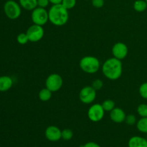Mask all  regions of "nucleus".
I'll return each instance as SVG.
<instances>
[{"label": "nucleus", "mask_w": 147, "mask_h": 147, "mask_svg": "<svg viewBox=\"0 0 147 147\" xmlns=\"http://www.w3.org/2000/svg\"><path fill=\"white\" fill-rule=\"evenodd\" d=\"M80 147H100V146L95 142H88L86 144L82 145Z\"/></svg>", "instance_id": "nucleus-29"}, {"label": "nucleus", "mask_w": 147, "mask_h": 147, "mask_svg": "<svg viewBox=\"0 0 147 147\" xmlns=\"http://www.w3.org/2000/svg\"><path fill=\"white\" fill-rule=\"evenodd\" d=\"M13 86V80L7 76H0V92H6Z\"/></svg>", "instance_id": "nucleus-14"}, {"label": "nucleus", "mask_w": 147, "mask_h": 147, "mask_svg": "<svg viewBox=\"0 0 147 147\" xmlns=\"http://www.w3.org/2000/svg\"><path fill=\"white\" fill-rule=\"evenodd\" d=\"M63 85V78L57 73H53L50 75L47 78L45 81V86L51 92H56L58 91Z\"/></svg>", "instance_id": "nucleus-7"}, {"label": "nucleus", "mask_w": 147, "mask_h": 147, "mask_svg": "<svg viewBox=\"0 0 147 147\" xmlns=\"http://www.w3.org/2000/svg\"><path fill=\"white\" fill-rule=\"evenodd\" d=\"M126 115L124 111L121 108L115 107L110 112V118L112 121L117 123H121L125 121Z\"/></svg>", "instance_id": "nucleus-12"}, {"label": "nucleus", "mask_w": 147, "mask_h": 147, "mask_svg": "<svg viewBox=\"0 0 147 147\" xmlns=\"http://www.w3.org/2000/svg\"><path fill=\"white\" fill-rule=\"evenodd\" d=\"M129 147H147V139L139 136H132L128 142Z\"/></svg>", "instance_id": "nucleus-13"}, {"label": "nucleus", "mask_w": 147, "mask_h": 147, "mask_svg": "<svg viewBox=\"0 0 147 147\" xmlns=\"http://www.w3.org/2000/svg\"><path fill=\"white\" fill-rule=\"evenodd\" d=\"M52 93L53 92L50 91L48 88H42L39 93V98H40V100L43 102L48 101L49 100H50V98H52Z\"/></svg>", "instance_id": "nucleus-16"}, {"label": "nucleus", "mask_w": 147, "mask_h": 147, "mask_svg": "<svg viewBox=\"0 0 147 147\" xmlns=\"http://www.w3.org/2000/svg\"><path fill=\"white\" fill-rule=\"evenodd\" d=\"M92 87L97 91V90H100L103 86V83L100 79H96L92 83Z\"/></svg>", "instance_id": "nucleus-26"}, {"label": "nucleus", "mask_w": 147, "mask_h": 147, "mask_svg": "<svg viewBox=\"0 0 147 147\" xmlns=\"http://www.w3.org/2000/svg\"><path fill=\"white\" fill-rule=\"evenodd\" d=\"M73 132L70 129H65L64 130L62 131L61 137L63 140L65 141H69L73 138Z\"/></svg>", "instance_id": "nucleus-20"}, {"label": "nucleus", "mask_w": 147, "mask_h": 147, "mask_svg": "<svg viewBox=\"0 0 147 147\" xmlns=\"http://www.w3.org/2000/svg\"><path fill=\"white\" fill-rule=\"evenodd\" d=\"M49 1H50V2L53 5V4H61L63 0H49Z\"/></svg>", "instance_id": "nucleus-30"}, {"label": "nucleus", "mask_w": 147, "mask_h": 147, "mask_svg": "<svg viewBox=\"0 0 147 147\" xmlns=\"http://www.w3.org/2000/svg\"><path fill=\"white\" fill-rule=\"evenodd\" d=\"M125 121L127 123L128 125H130V126H132V125H134L135 123L137 122V120H136V117L133 114H129L127 115L126 117V119H125Z\"/></svg>", "instance_id": "nucleus-25"}, {"label": "nucleus", "mask_w": 147, "mask_h": 147, "mask_svg": "<svg viewBox=\"0 0 147 147\" xmlns=\"http://www.w3.org/2000/svg\"><path fill=\"white\" fill-rule=\"evenodd\" d=\"M79 65L81 70L88 74L97 73L100 67V61L94 56H85L80 60Z\"/></svg>", "instance_id": "nucleus-3"}, {"label": "nucleus", "mask_w": 147, "mask_h": 147, "mask_svg": "<svg viewBox=\"0 0 147 147\" xmlns=\"http://www.w3.org/2000/svg\"><path fill=\"white\" fill-rule=\"evenodd\" d=\"M50 3L49 0H37V7L46 8Z\"/></svg>", "instance_id": "nucleus-28"}, {"label": "nucleus", "mask_w": 147, "mask_h": 147, "mask_svg": "<svg viewBox=\"0 0 147 147\" xmlns=\"http://www.w3.org/2000/svg\"><path fill=\"white\" fill-rule=\"evenodd\" d=\"M111 51L113 57L121 60L127 56L129 49L125 43L117 42L113 46Z\"/></svg>", "instance_id": "nucleus-10"}, {"label": "nucleus", "mask_w": 147, "mask_h": 147, "mask_svg": "<svg viewBox=\"0 0 147 147\" xmlns=\"http://www.w3.org/2000/svg\"><path fill=\"white\" fill-rule=\"evenodd\" d=\"M31 19L33 24L43 26L49 21L48 11L45 8L37 7L32 11Z\"/></svg>", "instance_id": "nucleus-5"}, {"label": "nucleus", "mask_w": 147, "mask_h": 147, "mask_svg": "<svg viewBox=\"0 0 147 147\" xmlns=\"http://www.w3.org/2000/svg\"><path fill=\"white\" fill-rule=\"evenodd\" d=\"M136 128L142 133L147 134V117H141L136 122Z\"/></svg>", "instance_id": "nucleus-18"}, {"label": "nucleus", "mask_w": 147, "mask_h": 147, "mask_svg": "<svg viewBox=\"0 0 147 147\" xmlns=\"http://www.w3.org/2000/svg\"><path fill=\"white\" fill-rule=\"evenodd\" d=\"M49 21L55 26H63L68 22V10L62 4H53L48 11Z\"/></svg>", "instance_id": "nucleus-2"}, {"label": "nucleus", "mask_w": 147, "mask_h": 147, "mask_svg": "<svg viewBox=\"0 0 147 147\" xmlns=\"http://www.w3.org/2000/svg\"><path fill=\"white\" fill-rule=\"evenodd\" d=\"M4 11L9 19L16 20L21 15L22 7L14 0H8L4 5Z\"/></svg>", "instance_id": "nucleus-4"}, {"label": "nucleus", "mask_w": 147, "mask_h": 147, "mask_svg": "<svg viewBox=\"0 0 147 147\" xmlns=\"http://www.w3.org/2000/svg\"><path fill=\"white\" fill-rule=\"evenodd\" d=\"M139 95L142 98L147 100V82L143 83L140 86L139 89Z\"/></svg>", "instance_id": "nucleus-22"}, {"label": "nucleus", "mask_w": 147, "mask_h": 147, "mask_svg": "<svg viewBox=\"0 0 147 147\" xmlns=\"http://www.w3.org/2000/svg\"><path fill=\"white\" fill-rule=\"evenodd\" d=\"M105 111L101 104L95 103L89 108L88 111V117L91 121L99 122L105 116Z\"/></svg>", "instance_id": "nucleus-8"}, {"label": "nucleus", "mask_w": 147, "mask_h": 147, "mask_svg": "<svg viewBox=\"0 0 147 147\" xmlns=\"http://www.w3.org/2000/svg\"><path fill=\"white\" fill-rule=\"evenodd\" d=\"M19 4L24 9L32 11L37 7V0H19Z\"/></svg>", "instance_id": "nucleus-15"}, {"label": "nucleus", "mask_w": 147, "mask_h": 147, "mask_svg": "<svg viewBox=\"0 0 147 147\" xmlns=\"http://www.w3.org/2000/svg\"><path fill=\"white\" fill-rule=\"evenodd\" d=\"M137 113L141 117H147V104L142 103L137 108Z\"/></svg>", "instance_id": "nucleus-21"}, {"label": "nucleus", "mask_w": 147, "mask_h": 147, "mask_svg": "<svg viewBox=\"0 0 147 147\" xmlns=\"http://www.w3.org/2000/svg\"><path fill=\"white\" fill-rule=\"evenodd\" d=\"M87 1H90V0H87Z\"/></svg>", "instance_id": "nucleus-32"}, {"label": "nucleus", "mask_w": 147, "mask_h": 147, "mask_svg": "<svg viewBox=\"0 0 147 147\" xmlns=\"http://www.w3.org/2000/svg\"><path fill=\"white\" fill-rule=\"evenodd\" d=\"M61 4L65 8L69 10L75 7L76 4V0H63Z\"/></svg>", "instance_id": "nucleus-24"}, {"label": "nucleus", "mask_w": 147, "mask_h": 147, "mask_svg": "<svg viewBox=\"0 0 147 147\" xmlns=\"http://www.w3.org/2000/svg\"><path fill=\"white\" fill-rule=\"evenodd\" d=\"M134 9L137 12H143L147 9V3L145 0H136L134 3Z\"/></svg>", "instance_id": "nucleus-17"}, {"label": "nucleus", "mask_w": 147, "mask_h": 147, "mask_svg": "<svg viewBox=\"0 0 147 147\" xmlns=\"http://www.w3.org/2000/svg\"><path fill=\"white\" fill-rule=\"evenodd\" d=\"M101 105L105 111L111 112L115 108V102L113 100H111V99L105 100L102 103Z\"/></svg>", "instance_id": "nucleus-19"}, {"label": "nucleus", "mask_w": 147, "mask_h": 147, "mask_svg": "<svg viewBox=\"0 0 147 147\" xmlns=\"http://www.w3.org/2000/svg\"><path fill=\"white\" fill-rule=\"evenodd\" d=\"M145 1H146V3H147V0H145Z\"/></svg>", "instance_id": "nucleus-31"}, {"label": "nucleus", "mask_w": 147, "mask_h": 147, "mask_svg": "<svg viewBox=\"0 0 147 147\" xmlns=\"http://www.w3.org/2000/svg\"><path fill=\"white\" fill-rule=\"evenodd\" d=\"M92 5L96 8H101L104 5V0H91Z\"/></svg>", "instance_id": "nucleus-27"}, {"label": "nucleus", "mask_w": 147, "mask_h": 147, "mask_svg": "<svg viewBox=\"0 0 147 147\" xmlns=\"http://www.w3.org/2000/svg\"><path fill=\"white\" fill-rule=\"evenodd\" d=\"M62 131L55 126H50L46 129L45 131V137L50 142H57L62 139Z\"/></svg>", "instance_id": "nucleus-11"}, {"label": "nucleus", "mask_w": 147, "mask_h": 147, "mask_svg": "<svg viewBox=\"0 0 147 147\" xmlns=\"http://www.w3.org/2000/svg\"><path fill=\"white\" fill-rule=\"evenodd\" d=\"M102 72L106 78L111 80H116L121 76L123 72V65L121 60L111 57L103 63Z\"/></svg>", "instance_id": "nucleus-1"}, {"label": "nucleus", "mask_w": 147, "mask_h": 147, "mask_svg": "<svg viewBox=\"0 0 147 147\" xmlns=\"http://www.w3.org/2000/svg\"><path fill=\"white\" fill-rule=\"evenodd\" d=\"M96 98V90L92 86L83 88L79 93V98L84 104H90Z\"/></svg>", "instance_id": "nucleus-9"}, {"label": "nucleus", "mask_w": 147, "mask_h": 147, "mask_svg": "<svg viewBox=\"0 0 147 147\" xmlns=\"http://www.w3.org/2000/svg\"><path fill=\"white\" fill-rule=\"evenodd\" d=\"M17 41L20 45H25L29 42L28 37L26 33H20L17 35Z\"/></svg>", "instance_id": "nucleus-23"}, {"label": "nucleus", "mask_w": 147, "mask_h": 147, "mask_svg": "<svg viewBox=\"0 0 147 147\" xmlns=\"http://www.w3.org/2000/svg\"><path fill=\"white\" fill-rule=\"evenodd\" d=\"M26 34L28 37L29 41L32 42H37L41 40L44 37L45 30L42 26L33 24L27 29Z\"/></svg>", "instance_id": "nucleus-6"}]
</instances>
